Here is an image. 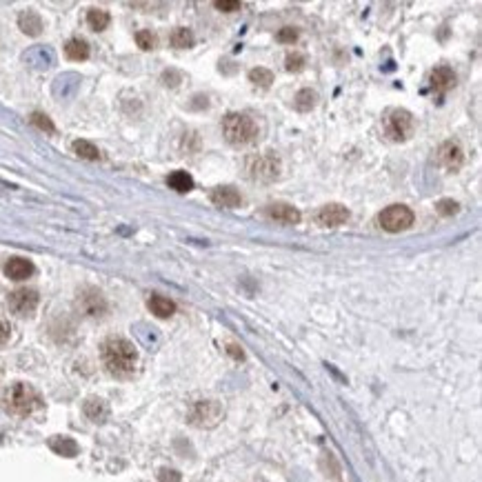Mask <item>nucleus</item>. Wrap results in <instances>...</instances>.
Instances as JSON below:
<instances>
[{
	"label": "nucleus",
	"instance_id": "c756f323",
	"mask_svg": "<svg viewBox=\"0 0 482 482\" xmlns=\"http://www.w3.org/2000/svg\"><path fill=\"white\" fill-rule=\"evenodd\" d=\"M460 209V205L456 200H451V198H442V200L436 203V211L440 216H456Z\"/></svg>",
	"mask_w": 482,
	"mask_h": 482
},
{
	"label": "nucleus",
	"instance_id": "f704fd0d",
	"mask_svg": "<svg viewBox=\"0 0 482 482\" xmlns=\"http://www.w3.org/2000/svg\"><path fill=\"white\" fill-rule=\"evenodd\" d=\"M229 354H231L233 358H242V349H238L236 345H229Z\"/></svg>",
	"mask_w": 482,
	"mask_h": 482
},
{
	"label": "nucleus",
	"instance_id": "f03ea898",
	"mask_svg": "<svg viewBox=\"0 0 482 482\" xmlns=\"http://www.w3.org/2000/svg\"><path fill=\"white\" fill-rule=\"evenodd\" d=\"M222 136L229 145L233 147H244L256 143L260 136V127L253 116L249 113H227L222 118Z\"/></svg>",
	"mask_w": 482,
	"mask_h": 482
},
{
	"label": "nucleus",
	"instance_id": "20e7f679",
	"mask_svg": "<svg viewBox=\"0 0 482 482\" xmlns=\"http://www.w3.org/2000/svg\"><path fill=\"white\" fill-rule=\"evenodd\" d=\"M415 131V120L407 109H391L385 116V134L393 143H404Z\"/></svg>",
	"mask_w": 482,
	"mask_h": 482
},
{
	"label": "nucleus",
	"instance_id": "f257e3e1",
	"mask_svg": "<svg viewBox=\"0 0 482 482\" xmlns=\"http://www.w3.org/2000/svg\"><path fill=\"white\" fill-rule=\"evenodd\" d=\"M102 365L105 369L116 378H129L134 376L138 365V352L136 347L125 338H109L100 347Z\"/></svg>",
	"mask_w": 482,
	"mask_h": 482
},
{
	"label": "nucleus",
	"instance_id": "cd10ccee",
	"mask_svg": "<svg viewBox=\"0 0 482 482\" xmlns=\"http://www.w3.org/2000/svg\"><path fill=\"white\" fill-rule=\"evenodd\" d=\"M305 65H307V58L302 56L300 51H294V54H289L287 58H285V69L291 71V73H298L305 69Z\"/></svg>",
	"mask_w": 482,
	"mask_h": 482
},
{
	"label": "nucleus",
	"instance_id": "423d86ee",
	"mask_svg": "<svg viewBox=\"0 0 482 482\" xmlns=\"http://www.w3.org/2000/svg\"><path fill=\"white\" fill-rule=\"evenodd\" d=\"M378 222L385 231L389 233H400V231H407L409 227L413 225V211L409 207L404 205H391L378 216Z\"/></svg>",
	"mask_w": 482,
	"mask_h": 482
},
{
	"label": "nucleus",
	"instance_id": "bb28decb",
	"mask_svg": "<svg viewBox=\"0 0 482 482\" xmlns=\"http://www.w3.org/2000/svg\"><path fill=\"white\" fill-rule=\"evenodd\" d=\"M30 120H32V125H34V127H38L41 131H47V134H56V125L51 122V118L47 116V113L34 111Z\"/></svg>",
	"mask_w": 482,
	"mask_h": 482
},
{
	"label": "nucleus",
	"instance_id": "2eb2a0df",
	"mask_svg": "<svg viewBox=\"0 0 482 482\" xmlns=\"http://www.w3.org/2000/svg\"><path fill=\"white\" fill-rule=\"evenodd\" d=\"M429 80H431L433 89L445 93V91L453 89V84H456V73H453V69H449V67H438V69L431 71Z\"/></svg>",
	"mask_w": 482,
	"mask_h": 482
},
{
	"label": "nucleus",
	"instance_id": "f3484780",
	"mask_svg": "<svg viewBox=\"0 0 482 482\" xmlns=\"http://www.w3.org/2000/svg\"><path fill=\"white\" fill-rule=\"evenodd\" d=\"M18 27L27 34V36H41L43 32V21H41V16H38L36 12H32V9H27V12H23L21 16H18Z\"/></svg>",
	"mask_w": 482,
	"mask_h": 482
},
{
	"label": "nucleus",
	"instance_id": "c85d7f7f",
	"mask_svg": "<svg viewBox=\"0 0 482 482\" xmlns=\"http://www.w3.org/2000/svg\"><path fill=\"white\" fill-rule=\"evenodd\" d=\"M136 43H138V47H140V49L149 51V49H154L158 41H156V36L151 34L149 30H140V32L136 34Z\"/></svg>",
	"mask_w": 482,
	"mask_h": 482
},
{
	"label": "nucleus",
	"instance_id": "4be33fe9",
	"mask_svg": "<svg viewBox=\"0 0 482 482\" xmlns=\"http://www.w3.org/2000/svg\"><path fill=\"white\" fill-rule=\"evenodd\" d=\"M87 23L93 32H105L109 23H111V16L105 12V9H89L87 12Z\"/></svg>",
	"mask_w": 482,
	"mask_h": 482
},
{
	"label": "nucleus",
	"instance_id": "39448f33",
	"mask_svg": "<svg viewBox=\"0 0 482 482\" xmlns=\"http://www.w3.org/2000/svg\"><path fill=\"white\" fill-rule=\"evenodd\" d=\"M247 172H249V178L256 183H273L280 178V172H282V165L278 156L273 154H258L249 158L247 163Z\"/></svg>",
	"mask_w": 482,
	"mask_h": 482
},
{
	"label": "nucleus",
	"instance_id": "393cba45",
	"mask_svg": "<svg viewBox=\"0 0 482 482\" xmlns=\"http://www.w3.org/2000/svg\"><path fill=\"white\" fill-rule=\"evenodd\" d=\"M249 82H253L256 87H262V89H269L271 82H273V73L264 67H256L249 71Z\"/></svg>",
	"mask_w": 482,
	"mask_h": 482
},
{
	"label": "nucleus",
	"instance_id": "5701e85b",
	"mask_svg": "<svg viewBox=\"0 0 482 482\" xmlns=\"http://www.w3.org/2000/svg\"><path fill=\"white\" fill-rule=\"evenodd\" d=\"M71 147H73V154L80 156L82 160H100L98 147H93L91 143H87V140H76Z\"/></svg>",
	"mask_w": 482,
	"mask_h": 482
},
{
	"label": "nucleus",
	"instance_id": "6e6552de",
	"mask_svg": "<svg viewBox=\"0 0 482 482\" xmlns=\"http://www.w3.org/2000/svg\"><path fill=\"white\" fill-rule=\"evenodd\" d=\"M192 422L196 427H216L218 420L222 418V409L218 402L214 400H205V402H198L196 407L192 409Z\"/></svg>",
	"mask_w": 482,
	"mask_h": 482
},
{
	"label": "nucleus",
	"instance_id": "2f4dec72",
	"mask_svg": "<svg viewBox=\"0 0 482 482\" xmlns=\"http://www.w3.org/2000/svg\"><path fill=\"white\" fill-rule=\"evenodd\" d=\"M276 38H278V43H291V45H294L298 41V32L294 30V27H285V30L278 32Z\"/></svg>",
	"mask_w": 482,
	"mask_h": 482
},
{
	"label": "nucleus",
	"instance_id": "a211bd4d",
	"mask_svg": "<svg viewBox=\"0 0 482 482\" xmlns=\"http://www.w3.org/2000/svg\"><path fill=\"white\" fill-rule=\"evenodd\" d=\"M65 56L69 60H87L89 58V45L82 38H71V41L65 45Z\"/></svg>",
	"mask_w": 482,
	"mask_h": 482
},
{
	"label": "nucleus",
	"instance_id": "6ab92c4d",
	"mask_svg": "<svg viewBox=\"0 0 482 482\" xmlns=\"http://www.w3.org/2000/svg\"><path fill=\"white\" fill-rule=\"evenodd\" d=\"M167 185L174 189L178 194H187L194 189V178L189 176L187 172H174L167 176Z\"/></svg>",
	"mask_w": 482,
	"mask_h": 482
},
{
	"label": "nucleus",
	"instance_id": "aec40b11",
	"mask_svg": "<svg viewBox=\"0 0 482 482\" xmlns=\"http://www.w3.org/2000/svg\"><path fill=\"white\" fill-rule=\"evenodd\" d=\"M318 105V93L314 89H300L294 96V107L298 111H311Z\"/></svg>",
	"mask_w": 482,
	"mask_h": 482
},
{
	"label": "nucleus",
	"instance_id": "b1692460",
	"mask_svg": "<svg viewBox=\"0 0 482 482\" xmlns=\"http://www.w3.org/2000/svg\"><path fill=\"white\" fill-rule=\"evenodd\" d=\"M194 34L192 30H187V27H178V30L172 34V45L176 47V49H189V47L194 45Z\"/></svg>",
	"mask_w": 482,
	"mask_h": 482
},
{
	"label": "nucleus",
	"instance_id": "473e14b6",
	"mask_svg": "<svg viewBox=\"0 0 482 482\" xmlns=\"http://www.w3.org/2000/svg\"><path fill=\"white\" fill-rule=\"evenodd\" d=\"M160 480H163V482H181V476H178L176 471L163 469V471H160Z\"/></svg>",
	"mask_w": 482,
	"mask_h": 482
},
{
	"label": "nucleus",
	"instance_id": "f8f14e48",
	"mask_svg": "<svg viewBox=\"0 0 482 482\" xmlns=\"http://www.w3.org/2000/svg\"><path fill=\"white\" fill-rule=\"evenodd\" d=\"M264 216H267L269 220H276V222H282V225H298L300 222V211L289 203H271V205H267V207H264Z\"/></svg>",
	"mask_w": 482,
	"mask_h": 482
},
{
	"label": "nucleus",
	"instance_id": "9d476101",
	"mask_svg": "<svg viewBox=\"0 0 482 482\" xmlns=\"http://www.w3.org/2000/svg\"><path fill=\"white\" fill-rule=\"evenodd\" d=\"M436 160L440 167H445L447 172H458L465 163V151L462 147L456 143V140H447V143H442L436 151Z\"/></svg>",
	"mask_w": 482,
	"mask_h": 482
},
{
	"label": "nucleus",
	"instance_id": "9b49d317",
	"mask_svg": "<svg viewBox=\"0 0 482 482\" xmlns=\"http://www.w3.org/2000/svg\"><path fill=\"white\" fill-rule=\"evenodd\" d=\"M347 220H349V209L345 205H338V203H329L325 207H320L316 214V222L323 227H340Z\"/></svg>",
	"mask_w": 482,
	"mask_h": 482
},
{
	"label": "nucleus",
	"instance_id": "7ed1b4c3",
	"mask_svg": "<svg viewBox=\"0 0 482 482\" xmlns=\"http://www.w3.org/2000/svg\"><path fill=\"white\" fill-rule=\"evenodd\" d=\"M3 402H5V409L9 413L25 418V415H32L38 407H41V395H38V391L32 385L16 382L5 391Z\"/></svg>",
	"mask_w": 482,
	"mask_h": 482
},
{
	"label": "nucleus",
	"instance_id": "a878e982",
	"mask_svg": "<svg viewBox=\"0 0 482 482\" xmlns=\"http://www.w3.org/2000/svg\"><path fill=\"white\" fill-rule=\"evenodd\" d=\"M51 449L58 451V453H62V456H67V458L76 456V451H78V447H76V442L69 440V438H54V440H51Z\"/></svg>",
	"mask_w": 482,
	"mask_h": 482
},
{
	"label": "nucleus",
	"instance_id": "412c9836",
	"mask_svg": "<svg viewBox=\"0 0 482 482\" xmlns=\"http://www.w3.org/2000/svg\"><path fill=\"white\" fill-rule=\"evenodd\" d=\"M84 413H87V418H89V420H93V422H102V420L107 418L109 409H107V404L102 402V400L91 398V400L84 402Z\"/></svg>",
	"mask_w": 482,
	"mask_h": 482
},
{
	"label": "nucleus",
	"instance_id": "1a4fd4ad",
	"mask_svg": "<svg viewBox=\"0 0 482 482\" xmlns=\"http://www.w3.org/2000/svg\"><path fill=\"white\" fill-rule=\"evenodd\" d=\"M78 307L82 314L89 318H102L109 309L105 296H102L98 289H84L78 296Z\"/></svg>",
	"mask_w": 482,
	"mask_h": 482
},
{
	"label": "nucleus",
	"instance_id": "72a5a7b5",
	"mask_svg": "<svg viewBox=\"0 0 482 482\" xmlns=\"http://www.w3.org/2000/svg\"><path fill=\"white\" fill-rule=\"evenodd\" d=\"M7 338H9V329H7V325L3 323V320H0V345H5Z\"/></svg>",
	"mask_w": 482,
	"mask_h": 482
},
{
	"label": "nucleus",
	"instance_id": "4468645a",
	"mask_svg": "<svg viewBox=\"0 0 482 482\" xmlns=\"http://www.w3.org/2000/svg\"><path fill=\"white\" fill-rule=\"evenodd\" d=\"M34 262L32 260H27V258H21V256H16V258H9L7 264H5V276L7 278H12V280H27V278H32L34 276Z\"/></svg>",
	"mask_w": 482,
	"mask_h": 482
},
{
	"label": "nucleus",
	"instance_id": "dca6fc26",
	"mask_svg": "<svg viewBox=\"0 0 482 482\" xmlns=\"http://www.w3.org/2000/svg\"><path fill=\"white\" fill-rule=\"evenodd\" d=\"M149 311L154 316H158V318H172L174 314H176V302L174 300H169V298H165V296H158V294H154L149 298Z\"/></svg>",
	"mask_w": 482,
	"mask_h": 482
},
{
	"label": "nucleus",
	"instance_id": "0eeeda50",
	"mask_svg": "<svg viewBox=\"0 0 482 482\" xmlns=\"http://www.w3.org/2000/svg\"><path fill=\"white\" fill-rule=\"evenodd\" d=\"M7 302H9V309H12V314L21 316V318H30L34 311H36L38 302H41V296H38L36 289L23 287V289L12 291V294H9V298H7Z\"/></svg>",
	"mask_w": 482,
	"mask_h": 482
},
{
	"label": "nucleus",
	"instance_id": "ddd939ff",
	"mask_svg": "<svg viewBox=\"0 0 482 482\" xmlns=\"http://www.w3.org/2000/svg\"><path fill=\"white\" fill-rule=\"evenodd\" d=\"M209 200L218 207H225V209H236V207H240L242 196L238 189H233V187H216L211 189Z\"/></svg>",
	"mask_w": 482,
	"mask_h": 482
},
{
	"label": "nucleus",
	"instance_id": "7c9ffc66",
	"mask_svg": "<svg viewBox=\"0 0 482 482\" xmlns=\"http://www.w3.org/2000/svg\"><path fill=\"white\" fill-rule=\"evenodd\" d=\"M216 9H220V12H227V14H231V12H238V9L242 7L238 0H216L214 3Z\"/></svg>",
	"mask_w": 482,
	"mask_h": 482
}]
</instances>
